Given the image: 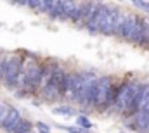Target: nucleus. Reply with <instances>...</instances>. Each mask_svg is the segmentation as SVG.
Wrapping results in <instances>:
<instances>
[{
    "label": "nucleus",
    "mask_w": 149,
    "mask_h": 133,
    "mask_svg": "<svg viewBox=\"0 0 149 133\" xmlns=\"http://www.w3.org/2000/svg\"><path fill=\"white\" fill-rule=\"evenodd\" d=\"M141 83L139 80L135 78H125L120 81V88H118V95H116V100H114V107L113 111L120 116H123L128 109V105L132 104V100L135 97V94L139 92L141 88Z\"/></svg>",
    "instance_id": "obj_1"
},
{
    "label": "nucleus",
    "mask_w": 149,
    "mask_h": 133,
    "mask_svg": "<svg viewBox=\"0 0 149 133\" xmlns=\"http://www.w3.org/2000/svg\"><path fill=\"white\" fill-rule=\"evenodd\" d=\"M66 73H68L66 67L63 66V64H57L54 74H52V78H50V83L38 94L37 97H40L42 102H47V104L63 100V83H64Z\"/></svg>",
    "instance_id": "obj_2"
},
{
    "label": "nucleus",
    "mask_w": 149,
    "mask_h": 133,
    "mask_svg": "<svg viewBox=\"0 0 149 133\" xmlns=\"http://www.w3.org/2000/svg\"><path fill=\"white\" fill-rule=\"evenodd\" d=\"M21 64H23V54H19V52L7 54L3 78H2V85L7 90H16V81H17L19 71H21Z\"/></svg>",
    "instance_id": "obj_3"
},
{
    "label": "nucleus",
    "mask_w": 149,
    "mask_h": 133,
    "mask_svg": "<svg viewBox=\"0 0 149 133\" xmlns=\"http://www.w3.org/2000/svg\"><path fill=\"white\" fill-rule=\"evenodd\" d=\"M113 83H114V76H109V74H104V76L97 78V95H95L94 109H97V111H104L106 109Z\"/></svg>",
    "instance_id": "obj_4"
},
{
    "label": "nucleus",
    "mask_w": 149,
    "mask_h": 133,
    "mask_svg": "<svg viewBox=\"0 0 149 133\" xmlns=\"http://www.w3.org/2000/svg\"><path fill=\"white\" fill-rule=\"evenodd\" d=\"M125 19V12L118 7H113L109 9L104 23H102V28H101V33L99 35H104V36H116V31L120 28V24L123 23Z\"/></svg>",
    "instance_id": "obj_5"
},
{
    "label": "nucleus",
    "mask_w": 149,
    "mask_h": 133,
    "mask_svg": "<svg viewBox=\"0 0 149 133\" xmlns=\"http://www.w3.org/2000/svg\"><path fill=\"white\" fill-rule=\"evenodd\" d=\"M109 9H111V5H108V3H101V5H99V9L95 10L94 17H92V19L88 21V24L85 26V30H87L90 35H99L101 33L102 23H104V19H106Z\"/></svg>",
    "instance_id": "obj_6"
},
{
    "label": "nucleus",
    "mask_w": 149,
    "mask_h": 133,
    "mask_svg": "<svg viewBox=\"0 0 149 133\" xmlns=\"http://www.w3.org/2000/svg\"><path fill=\"white\" fill-rule=\"evenodd\" d=\"M137 19H139L137 14H134V12H128V14H127V12H125V19H123V23L120 24V28H118V31H116V38L128 42L130 36H132V33H134L135 24H137Z\"/></svg>",
    "instance_id": "obj_7"
},
{
    "label": "nucleus",
    "mask_w": 149,
    "mask_h": 133,
    "mask_svg": "<svg viewBox=\"0 0 149 133\" xmlns=\"http://www.w3.org/2000/svg\"><path fill=\"white\" fill-rule=\"evenodd\" d=\"M21 119H23V116H21L19 109H17V107H10V111H9V114H7L5 121L2 123L0 130H3L5 133H12L14 132V128L17 126V123H19Z\"/></svg>",
    "instance_id": "obj_8"
},
{
    "label": "nucleus",
    "mask_w": 149,
    "mask_h": 133,
    "mask_svg": "<svg viewBox=\"0 0 149 133\" xmlns=\"http://www.w3.org/2000/svg\"><path fill=\"white\" fill-rule=\"evenodd\" d=\"M144 23H146V17H142V16H139V19H137V24H135V28H134V33L130 36V43H135V45H141V42H142V35H144Z\"/></svg>",
    "instance_id": "obj_9"
},
{
    "label": "nucleus",
    "mask_w": 149,
    "mask_h": 133,
    "mask_svg": "<svg viewBox=\"0 0 149 133\" xmlns=\"http://www.w3.org/2000/svg\"><path fill=\"white\" fill-rule=\"evenodd\" d=\"M99 5H101V2H87V9H85V16H83V19H81V24H80V28H85L87 24H88V21L94 17V14H95V10L99 9Z\"/></svg>",
    "instance_id": "obj_10"
},
{
    "label": "nucleus",
    "mask_w": 149,
    "mask_h": 133,
    "mask_svg": "<svg viewBox=\"0 0 149 133\" xmlns=\"http://www.w3.org/2000/svg\"><path fill=\"white\" fill-rule=\"evenodd\" d=\"M33 121H30L28 118H23L19 123H17V126L14 128V132L12 133H30V132H33Z\"/></svg>",
    "instance_id": "obj_11"
},
{
    "label": "nucleus",
    "mask_w": 149,
    "mask_h": 133,
    "mask_svg": "<svg viewBox=\"0 0 149 133\" xmlns=\"http://www.w3.org/2000/svg\"><path fill=\"white\" fill-rule=\"evenodd\" d=\"M52 114H57V116H73L74 109L71 105H57L52 109Z\"/></svg>",
    "instance_id": "obj_12"
},
{
    "label": "nucleus",
    "mask_w": 149,
    "mask_h": 133,
    "mask_svg": "<svg viewBox=\"0 0 149 133\" xmlns=\"http://www.w3.org/2000/svg\"><path fill=\"white\" fill-rule=\"evenodd\" d=\"M10 104H7L5 100H0V126H2V123L5 121V118H7V114H9V111H10Z\"/></svg>",
    "instance_id": "obj_13"
},
{
    "label": "nucleus",
    "mask_w": 149,
    "mask_h": 133,
    "mask_svg": "<svg viewBox=\"0 0 149 133\" xmlns=\"http://www.w3.org/2000/svg\"><path fill=\"white\" fill-rule=\"evenodd\" d=\"M76 126H80L83 130H90L92 128V123H90V119L87 116H78L76 118Z\"/></svg>",
    "instance_id": "obj_14"
},
{
    "label": "nucleus",
    "mask_w": 149,
    "mask_h": 133,
    "mask_svg": "<svg viewBox=\"0 0 149 133\" xmlns=\"http://www.w3.org/2000/svg\"><path fill=\"white\" fill-rule=\"evenodd\" d=\"M141 47L149 48V19L146 17V23H144V35H142V42H141Z\"/></svg>",
    "instance_id": "obj_15"
},
{
    "label": "nucleus",
    "mask_w": 149,
    "mask_h": 133,
    "mask_svg": "<svg viewBox=\"0 0 149 133\" xmlns=\"http://www.w3.org/2000/svg\"><path fill=\"white\" fill-rule=\"evenodd\" d=\"M59 128L66 130L68 133H88V130H83V128H80V126H59Z\"/></svg>",
    "instance_id": "obj_16"
},
{
    "label": "nucleus",
    "mask_w": 149,
    "mask_h": 133,
    "mask_svg": "<svg viewBox=\"0 0 149 133\" xmlns=\"http://www.w3.org/2000/svg\"><path fill=\"white\" fill-rule=\"evenodd\" d=\"M5 57L7 54H3L0 50V83H2V78H3V69H5Z\"/></svg>",
    "instance_id": "obj_17"
},
{
    "label": "nucleus",
    "mask_w": 149,
    "mask_h": 133,
    "mask_svg": "<svg viewBox=\"0 0 149 133\" xmlns=\"http://www.w3.org/2000/svg\"><path fill=\"white\" fill-rule=\"evenodd\" d=\"M35 128H37L38 132H50L49 125H45V123H42V121H38L37 125H35Z\"/></svg>",
    "instance_id": "obj_18"
},
{
    "label": "nucleus",
    "mask_w": 149,
    "mask_h": 133,
    "mask_svg": "<svg viewBox=\"0 0 149 133\" xmlns=\"http://www.w3.org/2000/svg\"><path fill=\"white\" fill-rule=\"evenodd\" d=\"M134 5L139 7V9H144V10L149 14V2H134Z\"/></svg>",
    "instance_id": "obj_19"
},
{
    "label": "nucleus",
    "mask_w": 149,
    "mask_h": 133,
    "mask_svg": "<svg viewBox=\"0 0 149 133\" xmlns=\"http://www.w3.org/2000/svg\"><path fill=\"white\" fill-rule=\"evenodd\" d=\"M38 133H50V132H38Z\"/></svg>",
    "instance_id": "obj_20"
},
{
    "label": "nucleus",
    "mask_w": 149,
    "mask_h": 133,
    "mask_svg": "<svg viewBox=\"0 0 149 133\" xmlns=\"http://www.w3.org/2000/svg\"><path fill=\"white\" fill-rule=\"evenodd\" d=\"M30 133H35V132H30Z\"/></svg>",
    "instance_id": "obj_21"
},
{
    "label": "nucleus",
    "mask_w": 149,
    "mask_h": 133,
    "mask_svg": "<svg viewBox=\"0 0 149 133\" xmlns=\"http://www.w3.org/2000/svg\"><path fill=\"white\" fill-rule=\"evenodd\" d=\"M121 133H123V132H121Z\"/></svg>",
    "instance_id": "obj_22"
}]
</instances>
